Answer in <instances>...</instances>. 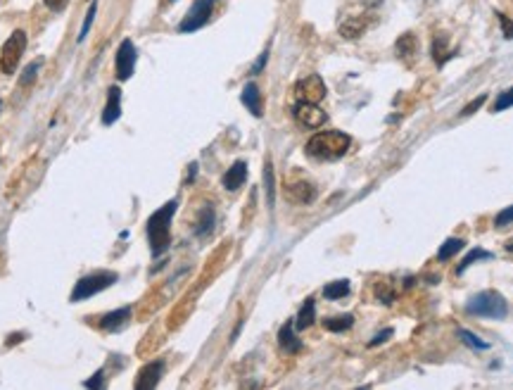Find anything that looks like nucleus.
<instances>
[{"label": "nucleus", "mask_w": 513, "mask_h": 390, "mask_svg": "<svg viewBox=\"0 0 513 390\" xmlns=\"http://www.w3.org/2000/svg\"><path fill=\"white\" fill-rule=\"evenodd\" d=\"M352 138L342 131H321L316 136H311L307 143V155L321 162H333L340 160L342 155L349 150Z\"/></svg>", "instance_id": "obj_1"}, {"label": "nucleus", "mask_w": 513, "mask_h": 390, "mask_svg": "<svg viewBox=\"0 0 513 390\" xmlns=\"http://www.w3.org/2000/svg\"><path fill=\"white\" fill-rule=\"evenodd\" d=\"M179 210V203L176 200H169L167 205H162L157 212L150 214V219H147V240H150V250L155 257H159L162 252H167L169 248V229H171V219L174 214Z\"/></svg>", "instance_id": "obj_2"}, {"label": "nucleus", "mask_w": 513, "mask_h": 390, "mask_svg": "<svg viewBox=\"0 0 513 390\" xmlns=\"http://www.w3.org/2000/svg\"><path fill=\"white\" fill-rule=\"evenodd\" d=\"M466 312L476 317H485V319H504L509 314V302L497 290H483L466 302Z\"/></svg>", "instance_id": "obj_3"}, {"label": "nucleus", "mask_w": 513, "mask_h": 390, "mask_svg": "<svg viewBox=\"0 0 513 390\" xmlns=\"http://www.w3.org/2000/svg\"><path fill=\"white\" fill-rule=\"evenodd\" d=\"M116 271H93V274H86L81 276L79 281H76L74 290H71V302H81V300H88V297L97 295V292H102L109 285L116 283Z\"/></svg>", "instance_id": "obj_4"}, {"label": "nucleus", "mask_w": 513, "mask_h": 390, "mask_svg": "<svg viewBox=\"0 0 513 390\" xmlns=\"http://www.w3.org/2000/svg\"><path fill=\"white\" fill-rule=\"evenodd\" d=\"M24 50H27V34H24V31H15L3 45V53H0V69H3L5 74H15Z\"/></svg>", "instance_id": "obj_5"}, {"label": "nucleus", "mask_w": 513, "mask_h": 390, "mask_svg": "<svg viewBox=\"0 0 513 390\" xmlns=\"http://www.w3.org/2000/svg\"><path fill=\"white\" fill-rule=\"evenodd\" d=\"M214 3H217V0H195L193 8L188 10L186 19L179 24L181 34H193V31L203 29L205 24L210 22V17H212V12H214Z\"/></svg>", "instance_id": "obj_6"}, {"label": "nucleus", "mask_w": 513, "mask_h": 390, "mask_svg": "<svg viewBox=\"0 0 513 390\" xmlns=\"http://www.w3.org/2000/svg\"><path fill=\"white\" fill-rule=\"evenodd\" d=\"M295 95L300 102H314V105H319L323 98H326V83H323L321 76L311 74V76H307V79H302L300 83H297Z\"/></svg>", "instance_id": "obj_7"}, {"label": "nucleus", "mask_w": 513, "mask_h": 390, "mask_svg": "<svg viewBox=\"0 0 513 390\" xmlns=\"http://www.w3.org/2000/svg\"><path fill=\"white\" fill-rule=\"evenodd\" d=\"M135 45L133 41H128L124 38L119 45V50H116V76H119L121 81L131 79L133 76V69H135Z\"/></svg>", "instance_id": "obj_8"}, {"label": "nucleus", "mask_w": 513, "mask_h": 390, "mask_svg": "<svg viewBox=\"0 0 513 390\" xmlns=\"http://www.w3.org/2000/svg\"><path fill=\"white\" fill-rule=\"evenodd\" d=\"M292 112H295V119L307 129H319L326 124V119H328L326 112H323L319 105H314V102H297Z\"/></svg>", "instance_id": "obj_9"}, {"label": "nucleus", "mask_w": 513, "mask_h": 390, "mask_svg": "<svg viewBox=\"0 0 513 390\" xmlns=\"http://www.w3.org/2000/svg\"><path fill=\"white\" fill-rule=\"evenodd\" d=\"M164 374V362H150L138 372V379H135V390H152L159 386V379Z\"/></svg>", "instance_id": "obj_10"}, {"label": "nucleus", "mask_w": 513, "mask_h": 390, "mask_svg": "<svg viewBox=\"0 0 513 390\" xmlns=\"http://www.w3.org/2000/svg\"><path fill=\"white\" fill-rule=\"evenodd\" d=\"M121 117V88L119 86H109L107 90V105L102 112V124L112 126L116 119Z\"/></svg>", "instance_id": "obj_11"}, {"label": "nucleus", "mask_w": 513, "mask_h": 390, "mask_svg": "<svg viewBox=\"0 0 513 390\" xmlns=\"http://www.w3.org/2000/svg\"><path fill=\"white\" fill-rule=\"evenodd\" d=\"M285 195H288L292 203L309 205V203H314V198H316V188L307 184V181H297V184L285 186Z\"/></svg>", "instance_id": "obj_12"}, {"label": "nucleus", "mask_w": 513, "mask_h": 390, "mask_svg": "<svg viewBox=\"0 0 513 390\" xmlns=\"http://www.w3.org/2000/svg\"><path fill=\"white\" fill-rule=\"evenodd\" d=\"M245 179H248V165H245L243 160H238V162H233V167L224 174L222 184L226 191H238V188L245 184Z\"/></svg>", "instance_id": "obj_13"}, {"label": "nucleus", "mask_w": 513, "mask_h": 390, "mask_svg": "<svg viewBox=\"0 0 513 390\" xmlns=\"http://www.w3.org/2000/svg\"><path fill=\"white\" fill-rule=\"evenodd\" d=\"M278 345H281L288 355H295V353H300V350H302L300 338L295 336V321L283 324V329L278 331Z\"/></svg>", "instance_id": "obj_14"}, {"label": "nucleus", "mask_w": 513, "mask_h": 390, "mask_svg": "<svg viewBox=\"0 0 513 390\" xmlns=\"http://www.w3.org/2000/svg\"><path fill=\"white\" fill-rule=\"evenodd\" d=\"M128 319H131V307H121V309H114L102 317L100 326L105 331H121L128 324Z\"/></svg>", "instance_id": "obj_15"}, {"label": "nucleus", "mask_w": 513, "mask_h": 390, "mask_svg": "<svg viewBox=\"0 0 513 390\" xmlns=\"http://www.w3.org/2000/svg\"><path fill=\"white\" fill-rule=\"evenodd\" d=\"M240 100H243V105L250 110L255 117H262L264 110H262V93H259L257 83H248V86L243 88V95H240Z\"/></svg>", "instance_id": "obj_16"}, {"label": "nucleus", "mask_w": 513, "mask_h": 390, "mask_svg": "<svg viewBox=\"0 0 513 390\" xmlns=\"http://www.w3.org/2000/svg\"><path fill=\"white\" fill-rule=\"evenodd\" d=\"M371 24L373 22H371V19H366V17H352V19H347V22L340 27V34L345 38H356V36H361L368 27H371Z\"/></svg>", "instance_id": "obj_17"}, {"label": "nucleus", "mask_w": 513, "mask_h": 390, "mask_svg": "<svg viewBox=\"0 0 513 390\" xmlns=\"http://www.w3.org/2000/svg\"><path fill=\"white\" fill-rule=\"evenodd\" d=\"M314 319H316V302L309 297V300L304 302V307L300 309V314H297V319H295V329H300V331L309 329L311 324H314Z\"/></svg>", "instance_id": "obj_18"}, {"label": "nucleus", "mask_w": 513, "mask_h": 390, "mask_svg": "<svg viewBox=\"0 0 513 390\" xmlns=\"http://www.w3.org/2000/svg\"><path fill=\"white\" fill-rule=\"evenodd\" d=\"M466 240L464 238H447L442 243V248L437 250V259L440 262H447V259H452L454 255H459L461 250H464Z\"/></svg>", "instance_id": "obj_19"}, {"label": "nucleus", "mask_w": 513, "mask_h": 390, "mask_svg": "<svg viewBox=\"0 0 513 390\" xmlns=\"http://www.w3.org/2000/svg\"><path fill=\"white\" fill-rule=\"evenodd\" d=\"M354 324V317L352 314H340V317H330V319H323V326L328 331H333V333H342V331L352 329Z\"/></svg>", "instance_id": "obj_20"}, {"label": "nucleus", "mask_w": 513, "mask_h": 390, "mask_svg": "<svg viewBox=\"0 0 513 390\" xmlns=\"http://www.w3.org/2000/svg\"><path fill=\"white\" fill-rule=\"evenodd\" d=\"M347 292H349V281H347V278L333 281V283H328L326 288H323V295H326V300H340V297H345Z\"/></svg>", "instance_id": "obj_21"}, {"label": "nucleus", "mask_w": 513, "mask_h": 390, "mask_svg": "<svg viewBox=\"0 0 513 390\" xmlns=\"http://www.w3.org/2000/svg\"><path fill=\"white\" fill-rule=\"evenodd\" d=\"M264 186H266V203H269V207H274V203H276V179H274V167H271V162H266V167H264Z\"/></svg>", "instance_id": "obj_22"}, {"label": "nucleus", "mask_w": 513, "mask_h": 390, "mask_svg": "<svg viewBox=\"0 0 513 390\" xmlns=\"http://www.w3.org/2000/svg\"><path fill=\"white\" fill-rule=\"evenodd\" d=\"M478 259H492V252H487L483 248H476V250H471L469 255L464 257V262L459 264V269H457V274H464L466 269H469L471 264H476Z\"/></svg>", "instance_id": "obj_23"}, {"label": "nucleus", "mask_w": 513, "mask_h": 390, "mask_svg": "<svg viewBox=\"0 0 513 390\" xmlns=\"http://www.w3.org/2000/svg\"><path fill=\"white\" fill-rule=\"evenodd\" d=\"M459 338L466 343V345H471L473 350H490V343L480 341L476 333H471V331H466V329H459Z\"/></svg>", "instance_id": "obj_24"}, {"label": "nucleus", "mask_w": 513, "mask_h": 390, "mask_svg": "<svg viewBox=\"0 0 513 390\" xmlns=\"http://www.w3.org/2000/svg\"><path fill=\"white\" fill-rule=\"evenodd\" d=\"M397 50H399V55H404V57L414 55V53H416V36H414V34H404L397 41Z\"/></svg>", "instance_id": "obj_25"}, {"label": "nucleus", "mask_w": 513, "mask_h": 390, "mask_svg": "<svg viewBox=\"0 0 513 390\" xmlns=\"http://www.w3.org/2000/svg\"><path fill=\"white\" fill-rule=\"evenodd\" d=\"M212 226H214V210L212 207H207V210L203 212V217H200V226H198V236H205V233H210L212 231Z\"/></svg>", "instance_id": "obj_26"}, {"label": "nucleus", "mask_w": 513, "mask_h": 390, "mask_svg": "<svg viewBox=\"0 0 513 390\" xmlns=\"http://www.w3.org/2000/svg\"><path fill=\"white\" fill-rule=\"evenodd\" d=\"M509 107H513V88L504 90V93L497 98L495 107H492V112H504V110H509Z\"/></svg>", "instance_id": "obj_27"}, {"label": "nucleus", "mask_w": 513, "mask_h": 390, "mask_svg": "<svg viewBox=\"0 0 513 390\" xmlns=\"http://www.w3.org/2000/svg\"><path fill=\"white\" fill-rule=\"evenodd\" d=\"M509 224H513V205L506 207V210H502L495 217V226H499V229H504V226H509Z\"/></svg>", "instance_id": "obj_28"}, {"label": "nucleus", "mask_w": 513, "mask_h": 390, "mask_svg": "<svg viewBox=\"0 0 513 390\" xmlns=\"http://www.w3.org/2000/svg\"><path fill=\"white\" fill-rule=\"evenodd\" d=\"M95 10H97V5L93 3V5H90V10L86 12V19H83V27H81L79 41H86V36H88V29H90V24H93V17H95Z\"/></svg>", "instance_id": "obj_29"}, {"label": "nucleus", "mask_w": 513, "mask_h": 390, "mask_svg": "<svg viewBox=\"0 0 513 390\" xmlns=\"http://www.w3.org/2000/svg\"><path fill=\"white\" fill-rule=\"evenodd\" d=\"M497 19H499V24H502L504 36H506V38H513V22H511V19L506 17L504 12H497Z\"/></svg>", "instance_id": "obj_30"}, {"label": "nucleus", "mask_w": 513, "mask_h": 390, "mask_svg": "<svg viewBox=\"0 0 513 390\" xmlns=\"http://www.w3.org/2000/svg\"><path fill=\"white\" fill-rule=\"evenodd\" d=\"M38 67H41V62L29 64L27 71H24V76H22V81H19V83H22V86H27V83L34 81V79H36V71H38Z\"/></svg>", "instance_id": "obj_31"}, {"label": "nucleus", "mask_w": 513, "mask_h": 390, "mask_svg": "<svg viewBox=\"0 0 513 390\" xmlns=\"http://www.w3.org/2000/svg\"><path fill=\"white\" fill-rule=\"evenodd\" d=\"M485 100H487V95H480V98H476V100L469 102V105L464 107V114H473V112H476V110H480V107L485 105Z\"/></svg>", "instance_id": "obj_32"}, {"label": "nucleus", "mask_w": 513, "mask_h": 390, "mask_svg": "<svg viewBox=\"0 0 513 390\" xmlns=\"http://www.w3.org/2000/svg\"><path fill=\"white\" fill-rule=\"evenodd\" d=\"M392 333H394V331H392V329H385V331H380V333H378V336H375V338H373V341H371V343H368V345H371V348H375V345H380V343H385V341H387V338H390V336H392Z\"/></svg>", "instance_id": "obj_33"}, {"label": "nucleus", "mask_w": 513, "mask_h": 390, "mask_svg": "<svg viewBox=\"0 0 513 390\" xmlns=\"http://www.w3.org/2000/svg\"><path fill=\"white\" fill-rule=\"evenodd\" d=\"M83 386H86V388H102V386H105V376H102V372H97L95 379H88Z\"/></svg>", "instance_id": "obj_34"}, {"label": "nucleus", "mask_w": 513, "mask_h": 390, "mask_svg": "<svg viewBox=\"0 0 513 390\" xmlns=\"http://www.w3.org/2000/svg\"><path fill=\"white\" fill-rule=\"evenodd\" d=\"M67 3H69V0H45L48 10H53V12H62L64 8H67Z\"/></svg>", "instance_id": "obj_35"}, {"label": "nucleus", "mask_w": 513, "mask_h": 390, "mask_svg": "<svg viewBox=\"0 0 513 390\" xmlns=\"http://www.w3.org/2000/svg\"><path fill=\"white\" fill-rule=\"evenodd\" d=\"M264 62H266V53H264L262 57H259L257 64H255V67H252V74H259V71H262V67H264Z\"/></svg>", "instance_id": "obj_36"}, {"label": "nucleus", "mask_w": 513, "mask_h": 390, "mask_svg": "<svg viewBox=\"0 0 513 390\" xmlns=\"http://www.w3.org/2000/svg\"><path fill=\"white\" fill-rule=\"evenodd\" d=\"M506 250H509V252H513V240H511L509 245H506Z\"/></svg>", "instance_id": "obj_37"}, {"label": "nucleus", "mask_w": 513, "mask_h": 390, "mask_svg": "<svg viewBox=\"0 0 513 390\" xmlns=\"http://www.w3.org/2000/svg\"><path fill=\"white\" fill-rule=\"evenodd\" d=\"M0 107H3V102H0Z\"/></svg>", "instance_id": "obj_38"}]
</instances>
